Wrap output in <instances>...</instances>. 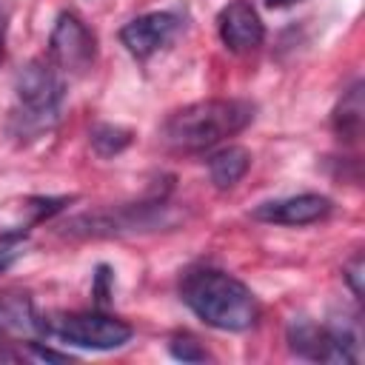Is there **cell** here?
<instances>
[{"label":"cell","mask_w":365,"mask_h":365,"mask_svg":"<svg viewBox=\"0 0 365 365\" xmlns=\"http://www.w3.org/2000/svg\"><path fill=\"white\" fill-rule=\"evenodd\" d=\"M254 103L248 100H200L171 111L160 125V143L171 151L197 154L214 148L225 137L240 134L254 120Z\"/></svg>","instance_id":"1"},{"label":"cell","mask_w":365,"mask_h":365,"mask_svg":"<svg viewBox=\"0 0 365 365\" xmlns=\"http://www.w3.org/2000/svg\"><path fill=\"white\" fill-rule=\"evenodd\" d=\"M180 297L205 325L217 331H248L259 317V302L251 288L220 268L185 271Z\"/></svg>","instance_id":"2"},{"label":"cell","mask_w":365,"mask_h":365,"mask_svg":"<svg viewBox=\"0 0 365 365\" xmlns=\"http://www.w3.org/2000/svg\"><path fill=\"white\" fill-rule=\"evenodd\" d=\"M14 94L20 108L11 117V128L17 137H34L57 123L66 86L51 60L34 57L14 74Z\"/></svg>","instance_id":"3"},{"label":"cell","mask_w":365,"mask_h":365,"mask_svg":"<svg viewBox=\"0 0 365 365\" xmlns=\"http://www.w3.org/2000/svg\"><path fill=\"white\" fill-rule=\"evenodd\" d=\"M288 348L314 362H345L356 365L362 359V336L356 322L336 319L328 325H317L311 319H294L285 331Z\"/></svg>","instance_id":"4"},{"label":"cell","mask_w":365,"mask_h":365,"mask_svg":"<svg viewBox=\"0 0 365 365\" xmlns=\"http://www.w3.org/2000/svg\"><path fill=\"white\" fill-rule=\"evenodd\" d=\"M46 334L57 336L77 348L91 351H114L123 348L131 339V325L120 317L103 314V311H74V314H57L46 319Z\"/></svg>","instance_id":"5"},{"label":"cell","mask_w":365,"mask_h":365,"mask_svg":"<svg viewBox=\"0 0 365 365\" xmlns=\"http://www.w3.org/2000/svg\"><path fill=\"white\" fill-rule=\"evenodd\" d=\"M168 205L154 202H137V205H114L94 214H80L63 225V234L68 237H120L134 231H154L163 225V211Z\"/></svg>","instance_id":"6"},{"label":"cell","mask_w":365,"mask_h":365,"mask_svg":"<svg viewBox=\"0 0 365 365\" xmlns=\"http://www.w3.org/2000/svg\"><path fill=\"white\" fill-rule=\"evenodd\" d=\"M94 57H97V40L88 31V26L77 14L63 11L48 34V60L66 74H86Z\"/></svg>","instance_id":"7"},{"label":"cell","mask_w":365,"mask_h":365,"mask_svg":"<svg viewBox=\"0 0 365 365\" xmlns=\"http://www.w3.org/2000/svg\"><path fill=\"white\" fill-rule=\"evenodd\" d=\"M48 336L46 317L37 314L34 299L26 291H3L0 294V345H29Z\"/></svg>","instance_id":"8"},{"label":"cell","mask_w":365,"mask_h":365,"mask_svg":"<svg viewBox=\"0 0 365 365\" xmlns=\"http://www.w3.org/2000/svg\"><path fill=\"white\" fill-rule=\"evenodd\" d=\"M177 31H180V17L177 14L151 11V14H143V17H134L131 23H125L120 29V40L137 60H148L154 51L168 46Z\"/></svg>","instance_id":"9"},{"label":"cell","mask_w":365,"mask_h":365,"mask_svg":"<svg viewBox=\"0 0 365 365\" xmlns=\"http://www.w3.org/2000/svg\"><path fill=\"white\" fill-rule=\"evenodd\" d=\"M328 214H331V200L322 194H297L285 200H268L251 211L254 220L274 222V225H311L325 220Z\"/></svg>","instance_id":"10"},{"label":"cell","mask_w":365,"mask_h":365,"mask_svg":"<svg viewBox=\"0 0 365 365\" xmlns=\"http://www.w3.org/2000/svg\"><path fill=\"white\" fill-rule=\"evenodd\" d=\"M217 29H220V40L237 54L262 46V37H265V26L248 0L228 3L217 17Z\"/></svg>","instance_id":"11"},{"label":"cell","mask_w":365,"mask_h":365,"mask_svg":"<svg viewBox=\"0 0 365 365\" xmlns=\"http://www.w3.org/2000/svg\"><path fill=\"white\" fill-rule=\"evenodd\" d=\"M251 168V151L245 145H225L208 157V177L217 188L237 185Z\"/></svg>","instance_id":"12"},{"label":"cell","mask_w":365,"mask_h":365,"mask_svg":"<svg viewBox=\"0 0 365 365\" xmlns=\"http://www.w3.org/2000/svg\"><path fill=\"white\" fill-rule=\"evenodd\" d=\"M334 131L348 140V143H356L362 137V123H365V100H362V83L356 80L348 91H342L336 108H334Z\"/></svg>","instance_id":"13"},{"label":"cell","mask_w":365,"mask_h":365,"mask_svg":"<svg viewBox=\"0 0 365 365\" xmlns=\"http://www.w3.org/2000/svg\"><path fill=\"white\" fill-rule=\"evenodd\" d=\"M128 145H131V131L123 125L103 123V125L91 128V148L97 157H114Z\"/></svg>","instance_id":"14"},{"label":"cell","mask_w":365,"mask_h":365,"mask_svg":"<svg viewBox=\"0 0 365 365\" xmlns=\"http://www.w3.org/2000/svg\"><path fill=\"white\" fill-rule=\"evenodd\" d=\"M29 248V234L23 228H11L0 234V274L9 271Z\"/></svg>","instance_id":"15"},{"label":"cell","mask_w":365,"mask_h":365,"mask_svg":"<svg viewBox=\"0 0 365 365\" xmlns=\"http://www.w3.org/2000/svg\"><path fill=\"white\" fill-rule=\"evenodd\" d=\"M168 351H171L174 359H182V362H205V359H211V354L194 336H174L168 342Z\"/></svg>","instance_id":"16"},{"label":"cell","mask_w":365,"mask_h":365,"mask_svg":"<svg viewBox=\"0 0 365 365\" xmlns=\"http://www.w3.org/2000/svg\"><path fill=\"white\" fill-rule=\"evenodd\" d=\"M362 271H365L362 254H354V257L342 265V277H345V282H348V288L354 291L356 299H362Z\"/></svg>","instance_id":"17"},{"label":"cell","mask_w":365,"mask_h":365,"mask_svg":"<svg viewBox=\"0 0 365 365\" xmlns=\"http://www.w3.org/2000/svg\"><path fill=\"white\" fill-rule=\"evenodd\" d=\"M111 268L108 265H97V274H94V288H91V294H94V299L103 305L106 299H108V294H111Z\"/></svg>","instance_id":"18"},{"label":"cell","mask_w":365,"mask_h":365,"mask_svg":"<svg viewBox=\"0 0 365 365\" xmlns=\"http://www.w3.org/2000/svg\"><path fill=\"white\" fill-rule=\"evenodd\" d=\"M6 29H9V11L0 6V60H3V46H6Z\"/></svg>","instance_id":"19"},{"label":"cell","mask_w":365,"mask_h":365,"mask_svg":"<svg viewBox=\"0 0 365 365\" xmlns=\"http://www.w3.org/2000/svg\"><path fill=\"white\" fill-rule=\"evenodd\" d=\"M291 3H297V0H265L268 9H282V6H291Z\"/></svg>","instance_id":"20"}]
</instances>
